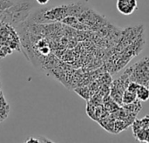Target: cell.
<instances>
[{
  "mask_svg": "<svg viewBox=\"0 0 149 143\" xmlns=\"http://www.w3.org/2000/svg\"><path fill=\"white\" fill-rule=\"evenodd\" d=\"M131 81L145 85L149 87V57H146L128 69Z\"/></svg>",
  "mask_w": 149,
  "mask_h": 143,
  "instance_id": "1",
  "label": "cell"
},
{
  "mask_svg": "<svg viewBox=\"0 0 149 143\" xmlns=\"http://www.w3.org/2000/svg\"><path fill=\"white\" fill-rule=\"evenodd\" d=\"M116 7L119 12L125 16L133 14L138 8L137 0H117Z\"/></svg>",
  "mask_w": 149,
  "mask_h": 143,
  "instance_id": "2",
  "label": "cell"
},
{
  "mask_svg": "<svg viewBox=\"0 0 149 143\" xmlns=\"http://www.w3.org/2000/svg\"><path fill=\"white\" fill-rule=\"evenodd\" d=\"M136 96L140 101H148L149 100V87L145 85L139 84L136 90Z\"/></svg>",
  "mask_w": 149,
  "mask_h": 143,
  "instance_id": "3",
  "label": "cell"
},
{
  "mask_svg": "<svg viewBox=\"0 0 149 143\" xmlns=\"http://www.w3.org/2000/svg\"><path fill=\"white\" fill-rule=\"evenodd\" d=\"M137 99V96H136V93H133L129 90H126L123 94H122V102L124 104H131L133 102H134Z\"/></svg>",
  "mask_w": 149,
  "mask_h": 143,
  "instance_id": "4",
  "label": "cell"
},
{
  "mask_svg": "<svg viewBox=\"0 0 149 143\" xmlns=\"http://www.w3.org/2000/svg\"><path fill=\"white\" fill-rule=\"evenodd\" d=\"M15 3H13L10 0H0V11L5 10L11 7Z\"/></svg>",
  "mask_w": 149,
  "mask_h": 143,
  "instance_id": "5",
  "label": "cell"
},
{
  "mask_svg": "<svg viewBox=\"0 0 149 143\" xmlns=\"http://www.w3.org/2000/svg\"><path fill=\"white\" fill-rule=\"evenodd\" d=\"M49 1H50V0H36V2H37L38 4H41V5H43V4H46Z\"/></svg>",
  "mask_w": 149,
  "mask_h": 143,
  "instance_id": "6",
  "label": "cell"
},
{
  "mask_svg": "<svg viewBox=\"0 0 149 143\" xmlns=\"http://www.w3.org/2000/svg\"><path fill=\"white\" fill-rule=\"evenodd\" d=\"M5 56H6V53L3 52V48L0 47V58H3V57H5Z\"/></svg>",
  "mask_w": 149,
  "mask_h": 143,
  "instance_id": "7",
  "label": "cell"
},
{
  "mask_svg": "<svg viewBox=\"0 0 149 143\" xmlns=\"http://www.w3.org/2000/svg\"><path fill=\"white\" fill-rule=\"evenodd\" d=\"M3 21H1V20H0V27H1V26H2V25H3Z\"/></svg>",
  "mask_w": 149,
  "mask_h": 143,
  "instance_id": "8",
  "label": "cell"
}]
</instances>
